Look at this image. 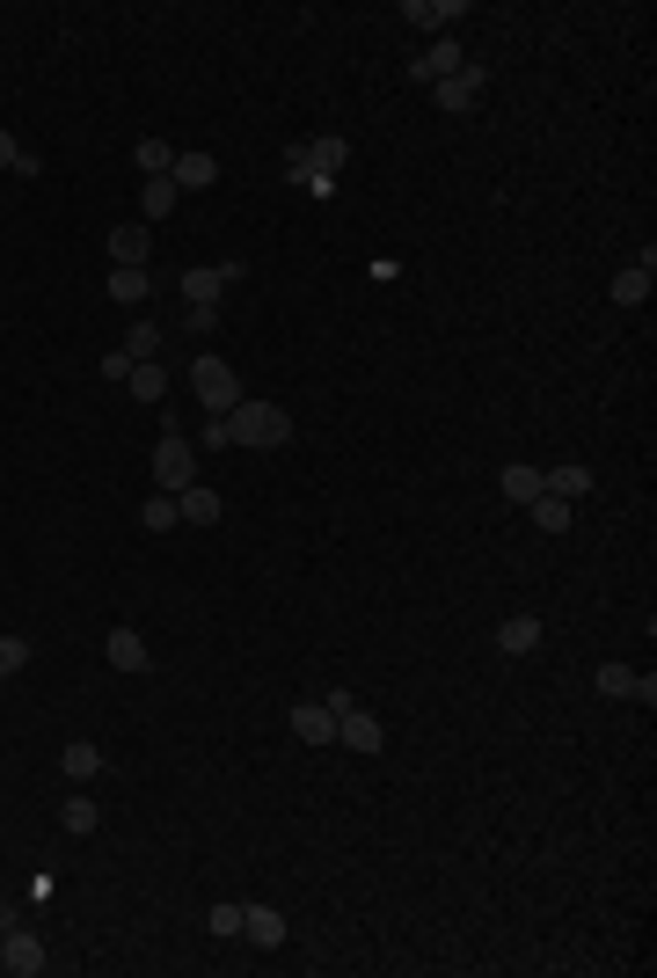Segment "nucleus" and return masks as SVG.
Listing matches in <instances>:
<instances>
[{
	"instance_id": "11",
	"label": "nucleus",
	"mask_w": 657,
	"mask_h": 978,
	"mask_svg": "<svg viewBox=\"0 0 657 978\" xmlns=\"http://www.w3.org/2000/svg\"><path fill=\"white\" fill-rule=\"evenodd\" d=\"M337 737L351 745V753H365V759H373V753H388V731H380V723H373L365 709H343V716H337Z\"/></svg>"
},
{
	"instance_id": "9",
	"label": "nucleus",
	"mask_w": 657,
	"mask_h": 978,
	"mask_svg": "<svg viewBox=\"0 0 657 978\" xmlns=\"http://www.w3.org/2000/svg\"><path fill=\"white\" fill-rule=\"evenodd\" d=\"M110 256H118V270H146V256H154V234H146V220L110 227Z\"/></svg>"
},
{
	"instance_id": "21",
	"label": "nucleus",
	"mask_w": 657,
	"mask_h": 978,
	"mask_svg": "<svg viewBox=\"0 0 657 978\" xmlns=\"http://www.w3.org/2000/svg\"><path fill=\"white\" fill-rule=\"evenodd\" d=\"M124 388L139 394V402H161V394H169V366H161V358H146V366L124 372Z\"/></svg>"
},
{
	"instance_id": "33",
	"label": "nucleus",
	"mask_w": 657,
	"mask_h": 978,
	"mask_svg": "<svg viewBox=\"0 0 657 978\" xmlns=\"http://www.w3.org/2000/svg\"><path fill=\"white\" fill-rule=\"evenodd\" d=\"M23 161V147H15V132H0V169H15Z\"/></svg>"
},
{
	"instance_id": "17",
	"label": "nucleus",
	"mask_w": 657,
	"mask_h": 978,
	"mask_svg": "<svg viewBox=\"0 0 657 978\" xmlns=\"http://www.w3.org/2000/svg\"><path fill=\"white\" fill-rule=\"evenodd\" d=\"M497 650H504V658H534L540 650V621L534 613H511L504 628H497Z\"/></svg>"
},
{
	"instance_id": "23",
	"label": "nucleus",
	"mask_w": 657,
	"mask_h": 978,
	"mask_svg": "<svg viewBox=\"0 0 657 978\" xmlns=\"http://www.w3.org/2000/svg\"><path fill=\"white\" fill-rule=\"evenodd\" d=\"M497 489H504L511 504H534V497H540V467H526V461H511V467H504V475H497Z\"/></svg>"
},
{
	"instance_id": "3",
	"label": "nucleus",
	"mask_w": 657,
	"mask_h": 978,
	"mask_svg": "<svg viewBox=\"0 0 657 978\" xmlns=\"http://www.w3.org/2000/svg\"><path fill=\"white\" fill-rule=\"evenodd\" d=\"M191 388H197V402H205L212 416H227V409H242V402H248V394H242V372L227 366V358H212V351L191 366Z\"/></svg>"
},
{
	"instance_id": "1",
	"label": "nucleus",
	"mask_w": 657,
	"mask_h": 978,
	"mask_svg": "<svg viewBox=\"0 0 657 978\" xmlns=\"http://www.w3.org/2000/svg\"><path fill=\"white\" fill-rule=\"evenodd\" d=\"M227 439L234 445H285L292 439V409H278V402H242V409H227Z\"/></svg>"
},
{
	"instance_id": "27",
	"label": "nucleus",
	"mask_w": 657,
	"mask_h": 978,
	"mask_svg": "<svg viewBox=\"0 0 657 978\" xmlns=\"http://www.w3.org/2000/svg\"><path fill=\"white\" fill-rule=\"evenodd\" d=\"M132 161H139V175H169L175 169V147H169V139H139Z\"/></svg>"
},
{
	"instance_id": "32",
	"label": "nucleus",
	"mask_w": 657,
	"mask_h": 978,
	"mask_svg": "<svg viewBox=\"0 0 657 978\" xmlns=\"http://www.w3.org/2000/svg\"><path fill=\"white\" fill-rule=\"evenodd\" d=\"M183 329H191V337H212V329H219V307H191V315H183Z\"/></svg>"
},
{
	"instance_id": "24",
	"label": "nucleus",
	"mask_w": 657,
	"mask_h": 978,
	"mask_svg": "<svg viewBox=\"0 0 657 978\" xmlns=\"http://www.w3.org/2000/svg\"><path fill=\"white\" fill-rule=\"evenodd\" d=\"M124 358H132V366L161 358V321H132V329H124Z\"/></svg>"
},
{
	"instance_id": "22",
	"label": "nucleus",
	"mask_w": 657,
	"mask_h": 978,
	"mask_svg": "<svg viewBox=\"0 0 657 978\" xmlns=\"http://www.w3.org/2000/svg\"><path fill=\"white\" fill-rule=\"evenodd\" d=\"M146 293H154V278H146V270H118V264H110V299H118V307H146Z\"/></svg>"
},
{
	"instance_id": "6",
	"label": "nucleus",
	"mask_w": 657,
	"mask_h": 978,
	"mask_svg": "<svg viewBox=\"0 0 657 978\" xmlns=\"http://www.w3.org/2000/svg\"><path fill=\"white\" fill-rule=\"evenodd\" d=\"M431 102L438 110H453V118H461V110H475V102H483V66H461V74H446L431 88Z\"/></svg>"
},
{
	"instance_id": "15",
	"label": "nucleus",
	"mask_w": 657,
	"mask_h": 978,
	"mask_svg": "<svg viewBox=\"0 0 657 978\" xmlns=\"http://www.w3.org/2000/svg\"><path fill=\"white\" fill-rule=\"evenodd\" d=\"M461 15H467L461 0H402V23H410V29H431V37H438L446 23H461Z\"/></svg>"
},
{
	"instance_id": "18",
	"label": "nucleus",
	"mask_w": 657,
	"mask_h": 978,
	"mask_svg": "<svg viewBox=\"0 0 657 978\" xmlns=\"http://www.w3.org/2000/svg\"><path fill=\"white\" fill-rule=\"evenodd\" d=\"M175 512H183V526H219V512H227V504H219L212 489H175Z\"/></svg>"
},
{
	"instance_id": "12",
	"label": "nucleus",
	"mask_w": 657,
	"mask_h": 978,
	"mask_svg": "<svg viewBox=\"0 0 657 978\" xmlns=\"http://www.w3.org/2000/svg\"><path fill=\"white\" fill-rule=\"evenodd\" d=\"M461 66H467V59H461V45H453V37H431V51H424V59L410 66V81H431V88H438V81H446V74H461Z\"/></svg>"
},
{
	"instance_id": "14",
	"label": "nucleus",
	"mask_w": 657,
	"mask_h": 978,
	"mask_svg": "<svg viewBox=\"0 0 657 978\" xmlns=\"http://www.w3.org/2000/svg\"><path fill=\"white\" fill-rule=\"evenodd\" d=\"M169 183L175 191H212L219 183V161L205 147H191V154H175V169H169Z\"/></svg>"
},
{
	"instance_id": "31",
	"label": "nucleus",
	"mask_w": 657,
	"mask_h": 978,
	"mask_svg": "<svg viewBox=\"0 0 657 978\" xmlns=\"http://www.w3.org/2000/svg\"><path fill=\"white\" fill-rule=\"evenodd\" d=\"M23 664H29V643L23 636H0V680H15Z\"/></svg>"
},
{
	"instance_id": "25",
	"label": "nucleus",
	"mask_w": 657,
	"mask_h": 978,
	"mask_svg": "<svg viewBox=\"0 0 657 978\" xmlns=\"http://www.w3.org/2000/svg\"><path fill=\"white\" fill-rule=\"evenodd\" d=\"M59 826H66V832H73V840H88V832H96V826H102V810H96V804H88V796H66V804H59Z\"/></svg>"
},
{
	"instance_id": "19",
	"label": "nucleus",
	"mask_w": 657,
	"mask_h": 978,
	"mask_svg": "<svg viewBox=\"0 0 657 978\" xmlns=\"http://www.w3.org/2000/svg\"><path fill=\"white\" fill-rule=\"evenodd\" d=\"M59 774H66V782H96V774H102V753L88 745V737H73L66 753H59Z\"/></svg>"
},
{
	"instance_id": "28",
	"label": "nucleus",
	"mask_w": 657,
	"mask_h": 978,
	"mask_svg": "<svg viewBox=\"0 0 657 978\" xmlns=\"http://www.w3.org/2000/svg\"><path fill=\"white\" fill-rule=\"evenodd\" d=\"M175 518H183V512H175V497H169V489H161V497H146V504H139V526H146V534H169Z\"/></svg>"
},
{
	"instance_id": "29",
	"label": "nucleus",
	"mask_w": 657,
	"mask_h": 978,
	"mask_svg": "<svg viewBox=\"0 0 657 978\" xmlns=\"http://www.w3.org/2000/svg\"><path fill=\"white\" fill-rule=\"evenodd\" d=\"M599 694L607 701H635V672L629 664H599Z\"/></svg>"
},
{
	"instance_id": "30",
	"label": "nucleus",
	"mask_w": 657,
	"mask_h": 978,
	"mask_svg": "<svg viewBox=\"0 0 657 978\" xmlns=\"http://www.w3.org/2000/svg\"><path fill=\"white\" fill-rule=\"evenodd\" d=\"M205 928H212V934H227V942H234V934H242V905H234V898H219L212 913H205Z\"/></svg>"
},
{
	"instance_id": "13",
	"label": "nucleus",
	"mask_w": 657,
	"mask_h": 978,
	"mask_svg": "<svg viewBox=\"0 0 657 978\" xmlns=\"http://www.w3.org/2000/svg\"><path fill=\"white\" fill-rule=\"evenodd\" d=\"M650 285H657V256L643 248V264H629L621 278H613V307H643V299H650Z\"/></svg>"
},
{
	"instance_id": "16",
	"label": "nucleus",
	"mask_w": 657,
	"mask_h": 978,
	"mask_svg": "<svg viewBox=\"0 0 657 978\" xmlns=\"http://www.w3.org/2000/svg\"><path fill=\"white\" fill-rule=\"evenodd\" d=\"M292 737H300V745H329V737H337V716L321 709V701H292Z\"/></svg>"
},
{
	"instance_id": "2",
	"label": "nucleus",
	"mask_w": 657,
	"mask_h": 978,
	"mask_svg": "<svg viewBox=\"0 0 657 978\" xmlns=\"http://www.w3.org/2000/svg\"><path fill=\"white\" fill-rule=\"evenodd\" d=\"M343 154H351V139H337V132H321V139H307V147H292V154H285V175L300 183V191H307V183H337Z\"/></svg>"
},
{
	"instance_id": "20",
	"label": "nucleus",
	"mask_w": 657,
	"mask_h": 978,
	"mask_svg": "<svg viewBox=\"0 0 657 978\" xmlns=\"http://www.w3.org/2000/svg\"><path fill=\"white\" fill-rule=\"evenodd\" d=\"M175 197H183V191H175L169 175H146V183H139V212H146V220H169Z\"/></svg>"
},
{
	"instance_id": "8",
	"label": "nucleus",
	"mask_w": 657,
	"mask_h": 978,
	"mask_svg": "<svg viewBox=\"0 0 657 978\" xmlns=\"http://www.w3.org/2000/svg\"><path fill=\"white\" fill-rule=\"evenodd\" d=\"M242 942H256V950H285V913H278V905H242Z\"/></svg>"
},
{
	"instance_id": "10",
	"label": "nucleus",
	"mask_w": 657,
	"mask_h": 978,
	"mask_svg": "<svg viewBox=\"0 0 657 978\" xmlns=\"http://www.w3.org/2000/svg\"><path fill=\"white\" fill-rule=\"evenodd\" d=\"M540 489H548V497H562V504H584V497H592V467L584 461H570V467H540Z\"/></svg>"
},
{
	"instance_id": "4",
	"label": "nucleus",
	"mask_w": 657,
	"mask_h": 978,
	"mask_svg": "<svg viewBox=\"0 0 657 978\" xmlns=\"http://www.w3.org/2000/svg\"><path fill=\"white\" fill-rule=\"evenodd\" d=\"M191 482H197V445L183 439V431H169V439L154 445V489L175 497V489H191Z\"/></svg>"
},
{
	"instance_id": "5",
	"label": "nucleus",
	"mask_w": 657,
	"mask_h": 978,
	"mask_svg": "<svg viewBox=\"0 0 657 978\" xmlns=\"http://www.w3.org/2000/svg\"><path fill=\"white\" fill-rule=\"evenodd\" d=\"M0 971L37 978V971H45V942H37L29 928H8V934H0Z\"/></svg>"
},
{
	"instance_id": "7",
	"label": "nucleus",
	"mask_w": 657,
	"mask_h": 978,
	"mask_svg": "<svg viewBox=\"0 0 657 978\" xmlns=\"http://www.w3.org/2000/svg\"><path fill=\"white\" fill-rule=\"evenodd\" d=\"M102 658L118 664V672H154V650H146L139 628H110V636H102Z\"/></svg>"
},
{
	"instance_id": "26",
	"label": "nucleus",
	"mask_w": 657,
	"mask_h": 978,
	"mask_svg": "<svg viewBox=\"0 0 657 978\" xmlns=\"http://www.w3.org/2000/svg\"><path fill=\"white\" fill-rule=\"evenodd\" d=\"M526 512H534V526H540V534H570V504H562V497H548V489H540Z\"/></svg>"
}]
</instances>
